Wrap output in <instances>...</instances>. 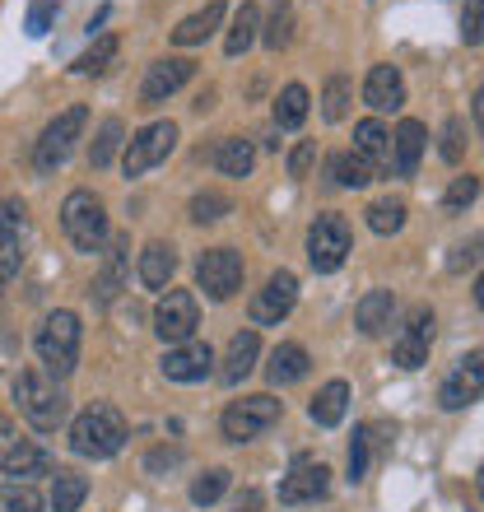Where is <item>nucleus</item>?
<instances>
[{
	"label": "nucleus",
	"mask_w": 484,
	"mask_h": 512,
	"mask_svg": "<svg viewBox=\"0 0 484 512\" xmlns=\"http://www.w3.org/2000/svg\"><path fill=\"white\" fill-rule=\"evenodd\" d=\"M121 447H126V415H121L117 405L98 401L75 415V424H70V452L75 457L108 461V457H117Z\"/></svg>",
	"instance_id": "f257e3e1"
},
{
	"label": "nucleus",
	"mask_w": 484,
	"mask_h": 512,
	"mask_svg": "<svg viewBox=\"0 0 484 512\" xmlns=\"http://www.w3.org/2000/svg\"><path fill=\"white\" fill-rule=\"evenodd\" d=\"M14 405H19V415H24L38 433L61 429L66 415H70L66 391L56 387V378L52 373H42V368H24V373L14 378Z\"/></svg>",
	"instance_id": "f03ea898"
},
{
	"label": "nucleus",
	"mask_w": 484,
	"mask_h": 512,
	"mask_svg": "<svg viewBox=\"0 0 484 512\" xmlns=\"http://www.w3.org/2000/svg\"><path fill=\"white\" fill-rule=\"evenodd\" d=\"M80 340H84V326L75 312H47L38 322V331H33V350H38L42 368L52 373L56 382L70 378L75 373V364H80Z\"/></svg>",
	"instance_id": "7ed1b4c3"
},
{
	"label": "nucleus",
	"mask_w": 484,
	"mask_h": 512,
	"mask_svg": "<svg viewBox=\"0 0 484 512\" xmlns=\"http://www.w3.org/2000/svg\"><path fill=\"white\" fill-rule=\"evenodd\" d=\"M61 229H66V238L75 243V252L94 256L108 243V210H103V201H98L89 187L70 191L66 205H61Z\"/></svg>",
	"instance_id": "20e7f679"
},
{
	"label": "nucleus",
	"mask_w": 484,
	"mask_h": 512,
	"mask_svg": "<svg viewBox=\"0 0 484 512\" xmlns=\"http://www.w3.org/2000/svg\"><path fill=\"white\" fill-rule=\"evenodd\" d=\"M84 126H89V108H84V103L56 112L52 122L42 126L38 145H33V168H38V177H52L56 168L70 159V149H75V140L84 135Z\"/></svg>",
	"instance_id": "39448f33"
},
{
	"label": "nucleus",
	"mask_w": 484,
	"mask_h": 512,
	"mask_svg": "<svg viewBox=\"0 0 484 512\" xmlns=\"http://www.w3.org/2000/svg\"><path fill=\"white\" fill-rule=\"evenodd\" d=\"M354 238H350V224L345 215H317L308 229V266L317 275H336L345 266V256H350Z\"/></svg>",
	"instance_id": "423d86ee"
},
{
	"label": "nucleus",
	"mask_w": 484,
	"mask_h": 512,
	"mask_svg": "<svg viewBox=\"0 0 484 512\" xmlns=\"http://www.w3.org/2000/svg\"><path fill=\"white\" fill-rule=\"evenodd\" d=\"M280 410L284 405L275 401V396H242V401H233L229 410H224V419H219V429H224V438L229 443H252V438H261L266 429H275L280 424Z\"/></svg>",
	"instance_id": "0eeeda50"
},
{
	"label": "nucleus",
	"mask_w": 484,
	"mask_h": 512,
	"mask_svg": "<svg viewBox=\"0 0 484 512\" xmlns=\"http://www.w3.org/2000/svg\"><path fill=\"white\" fill-rule=\"evenodd\" d=\"M433 326H438V317H433L429 303H419V308L405 312L401 331H396V340H391V364L405 368V373H415V368L429 364V345H433Z\"/></svg>",
	"instance_id": "6e6552de"
},
{
	"label": "nucleus",
	"mask_w": 484,
	"mask_h": 512,
	"mask_svg": "<svg viewBox=\"0 0 484 512\" xmlns=\"http://www.w3.org/2000/svg\"><path fill=\"white\" fill-rule=\"evenodd\" d=\"M173 149H177V126L173 122H149L145 131H135L131 140H126L121 173H126V177H145L149 168H159Z\"/></svg>",
	"instance_id": "1a4fd4ad"
},
{
	"label": "nucleus",
	"mask_w": 484,
	"mask_h": 512,
	"mask_svg": "<svg viewBox=\"0 0 484 512\" xmlns=\"http://www.w3.org/2000/svg\"><path fill=\"white\" fill-rule=\"evenodd\" d=\"M196 284L205 289V298L215 303H229L242 289V256L233 247H210V252L196 256Z\"/></svg>",
	"instance_id": "9d476101"
},
{
	"label": "nucleus",
	"mask_w": 484,
	"mask_h": 512,
	"mask_svg": "<svg viewBox=\"0 0 484 512\" xmlns=\"http://www.w3.org/2000/svg\"><path fill=\"white\" fill-rule=\"evenodd\" d=\"M196 326H201V308H196V294L187 289H168L154 308V331H159L163 345H182V340H196Z\"/></svg>",
	"instance_id": "9b49d317"
},
{
	"label": "nucleus",
	"mask_w": 484,
	"mask_h": 512,
	"mask_svg": "<svg viewBox=\"0 0 484 512\" xmlns=\"http://www.w3.org/2000/svg\"><path fill=\"white\" fill-rule=\"evenodd\" d=\"M298 303V280L294 270H275L261 289L252 294V303H247V317H252V326H280L289 312H294Z\"/></svg>",
	"instance_id": "f8f14e48"
},
{
	"label": "nucleus",
	"mask_w": 484,
	"mask_h": 512,
	"mask_svg": "<svg viewBox=\"0 0 484 512\" xmlns=\"http://www.w3.org/2000/svg\"><path fill=\"white\" fill-rule=\"evenodd\" d=\"M484 396V350H471L466 359H457V368L438 387V405L443 410H466L471 401Z\"/></svg>",
	"instance_id": "ddd939ff"
},
{
	"label": "nucleus",
	"mask_w": 484,
	"mask_h": 512,
	"mask_svg": "<svg viewBox=\"0 0 484 512\" xmlns=\"http://www.w3.org/2000/svg\"><path fill=\"white\" fill-rule=\"evenodd\" d=\"M159 368L168 382H205L215 373V350L205 340H182V345H168Z\"/></svg>",
	"instance_id": "4468645a"
},
{
	"label": "nucleus",
	"mask_w": 484,
	"mask_h": 512,
	"mask_svg": "<svg viewBox=\"0 0 484 512\" xmlns=\"http://www.w3.org/2000/svg\"><path fill=\"white\" fill-rule=\"evenodd\" d=\"M331 489V471L317 457H294L289 475L280 480V503H317Z\"/></svg>",
	"instance_id": "2eb2a0df"
},
{
	"label": "nucleus",
	"mask_w": 484,
	"mask_h": 512,
	"mask_svg": "<svg viewBox=\"0 0 484 512\" xmlns=\"http://www.w3.org/2000/svg\"><path fill=\"white\" fill-rule=\"evenodd\" d=\"M191 75H196V61H187V56L154 61L149 75H145V84H140V103H145V108H159V103H168V98L177 94V89H187Z\"/></svg>",
	"instance_id": "dca6fc26"
},
{
	"label": "nucleus",
	"mask_w": 484,
	"mask_h": 512,
	"mask_svg": "<svg viewBox=\"0 0 484 512\" xmlns=\"http://www.w3.org/2000/svg\"><path fill=\"white\" fill-rule=\"evenodd\" d=\"M126 266H131V233H112L103 243V266H98V280H94L98 308H108L112 298L126 289Z\"/></svg>",
	"instance_id": "f3484780"
},
{
	"label": "nucleus",
	"mask_w": 484,
	"mask_h": 512,
	"mask_svg": "<svg viewBox=\"0 0 484 512\" xmlns=\"http://www.w3.org/2000/svg\"><path fill=\"white\" fill-rule=\"evenodd\" d=\"M19 261H24V205L5 201L0 205V284L19 275Z\"/></svg>",
	"instance_id": "a211bd4d"
},
{
	"label": "nucleus",
	"mask_w": 484,
	"mask_h": 512,
	"mask_svg": "<svg viewBox=\"0 0 484 512\" xmlns=\"http://www.w3.org/2000/svg\"><path fill=\"white\" fill-rule=\"evenodd\" d=\"M363 103L373 112H401L405 108V75L396 66H373L368 80H363Z\"/></svg>",
	"instance_id": "6ab92c4d"
},
{
	"label": "nucleus",
	"mask_w": 484,
	"mask_h": 512,
	"mask_svg": "<svg viewBox=\"0 0 484 512\" xmlns=\"http://www.w3.org/2000/svg\"><path fill=\"white\" fill-rule=\"evenodd\" d=\"M424 145H429V131H424V122H415V117H405V122L391 131V168H396V177L419 173Z\"/></svg>",
	"instance_id": "aec40b11"
},
{
	"label": "nucleus",
	"mask_w": 484,
	"mask_h": 512,
	"mask_svg": "<svg viewBox=\"0 0 484 512\" xmlns=\"http://www.w3.org/2000/svg\"><path fill=\"white\" fill-rule=\"evenodd\" d=\"M0 471L10 480H33V475H52V452L42 443H28V438H14L5 452H0Z\"/></svg>",
	"instance_id": "412c9836"
},
{
	"label": "nucleus",
	"mask_w": 484,
	"mask_h": 512,
	"mask_svg": "<svg viewBox=\"0 0 484 512\" xmlns=\"http://www.w3.org/2000/svg\"><path fill=\"white\" fill-rule=\"evenodd\" d=\"M391 317H396V294H391V289H368V294L354 303V326H359V336H368V340L387 336Z\"/></svg>",
	"instance_id": "4be33fe9"
},
{
	"label": "nucleus",
	"mask_w": 484,
	"mask_h": 512,
	"mask_svg": "<svg viewBox=\"0 0 484 512\" xmlns=\"http://www.w3.org/2000/svg\"><path fill=\"white\" fill-rule=\"evenodd\" d=\"M308 368H312L308 350H303L298 340H284V345H275V350H270L266 378L275 382V387H294V382H303V378H308Z\"/></svg>",
	"instance_id": "5701e85b"
},
{
	"label": "nucleus",
	"mask_w": 484,
	"mask_h": 512,
	"mask_svg": "<svg viewBox=\"0 0 484 512\" xmlns=\"http://www.w3.org/2000/svg\"><path fill=\"white\" fill-rule=\"evenodd\" d=\"M354 154H359L373 173H387V163H391V135L387 126L377 122V117H368V122L354 126Z\"/></svg>",
	"instance_id": "b1692460"
},
{
	"label": "nucleus",
	"mask_w": 484,
	"mask_h": 512,
	"mask_svg": "<svg viewBox=\"0 0 484 512\" xmlns=\"http://www.w3.org/2000/svg\"><path fill=\"white\" fill-rule=\"evenodd\" d=\"M345 410H350V382L345 378H331L317 396H312L308 405V419L317 424V429H336L340 419H345Z\"/></svg>",
	"instance_id": "393cba45"
},
{
	"label": "nucleus",
	"mask_w": 484,
	"mask_h": 512,
	"mask_svg": "<svg viewBox=\"0 0 484 512\" xmlns=\"http://www.w3.org/2000/svg\"><path fill=\"white\" fill-rule=\"evenodd\" d=\"M256 359H261V336H256V331H238V336L229 340V350H224V368H219V378L229 382V387H238V382L256 368Z\"/></svg>",
	"instance_id": "a878e982"
},
{
	"label": "nucleus",
	"mask_w": 484,
	"mask_h": 512,
	"mask_svg": "<svg viewBox=\"0 0 484 512\" xmlns=\"http://www.w3.org/2000/svg\"><path fill=\"white\" fill-rule=\"evenodd\" d=\"M210 163H215L224 177H252L256 149H252V140H242V135H224V140L210 149Z\"/></svg>",
	"instance_id": "bb28decb"
},
{
	"label": "nucleus",
	"mask_w": 484,
	"mask_h": 512,
	"mask_svg": "<svg viewBox=\"0 0 484 512\" xmlns=\"http://www.w3.org/2000/svg\"><path fill=\"white\" fill-rule=\"evenodd\" d=\"M219 24H224V0H210L205 10L187 14V19L173 28V42H177V47H201L205 38H215Z\"/></svg>",
	"instance_id": "cd10ccee"
},
{
	"label": "nucleus",
	"mask_w": 484,
	"mask_h": 512,
	"mask_svg": "<svg viewBox=\"0 0 484 512\" xmlns=\"http://www.w3.org/2000/svg\"><path fill=\"white\" fill-rule=\"evenodd\" d=\"M173 270H177L173 243H145V252H140V284L145 289H168Z\"/></svg>",
	"instance_id": "c85d7f7f"
},
{
	"label": "nucleus",
	"mask_w": 484,
	"mask_h": 512,
	"mask_svg": "<svg viewBox=\"0 0 484 512\" xmlns=\"http://www.w3.org/2000/svg\"><path fill=\"white\" fill-rule=\"evenodd\" d=\"M326 173H331V182H336V187H350V191H363L377 177L373 168H368V163L354 154V149H345V154H331V159H326Z\"/></svg>",
	"instance_id": "c756f323"
},
{
	"label": "nucleus",
	"mask_w": 484,
	"mask_h": 512,
	"mask_svg": "<svg viewBox=\"0 0 484 512\" xmlns=\"http://www.w3.org/2000/svg\"><path fill=\"white\" fill-rule=\"evenodd\" d=\"M261 38V10H256L252 0H242L238 14H233V28H229V38H224V52L229 56H242L252 42Z\"/></svg>",
	"instance_id": "7c9ffc66"
},
{
	"label": "nucleus",
	"mask_w": 484,
	"mask_h": 512,
	"mask_svg": "<svg viewBox=\"0 0 484 512\" xmlns=\"http://www.w3.org/2000/svg\"><path fill=\"white\" fill-rule=\"evenodd\" d=\"M308 122V89L303 84H284L275 98V131H298Z\"/></svg>",
	"instance_id": "2f4dec72"
},
{
	"label": "nucleus",
	"mask_w": 484,
	"mask_h": 512,
	"mask_svg": "<svg viewBox=\"0 0 484 512\" xmlns=\"http://www.w3.org/2000/svg\"><path fill=\"white\" fill-rule=\"evenodd\" d=\"M89 499V480L80 471H56L52 475V512H80Z\"/></svg>",
	"instance_id": "473e14b6"
},
{
	"label": "nucleus",
	"mask_w": 484,
	"mask_h": 512,
	"mask_svg": "<svg viewBox=\"0 0 484 512\" xmlns=\"http://www.w3.org/2000/svg\"><path fill=\"white\" fill-rule=\"evenodd\" d=\"M117 52H121V38L117 33H103L89 52L75 56V75H108L112 61H117Z\"/></svg>",
	"instance_id": "72a5a7b5"
},
{
	"label": "nucleus",
	"mask_w": 484,
	"mask_h": 512,
	"mask_svg": "<svg viewBox=\"0 0 484 512\" xmlns=\"http://www.w3.org/2000/svg\"><path fill=\"white\" fill-rule=\"evenodd\" d=\"M368 229L382 233V238H391V233H401L405 229V201H396V196H382V201H373L368 210Z\"/></svg>",
	"instance_id": "f704fd0d"
},
{
	"label": "nucleus",
	"mask_w": 484,
	"mask_h": 512,
	"mask_svg": "<svg viewBox=\"0 0 484 512\" xmlns=\"http://www.w3.org/2000/svg\"><path fill=\"white\" fill-rule=\"evenodd\" d=\"M261 42H266L270 52H284V47L294 42V5H289V0H275L270 24L261 28Z\"/></svg>",
	"instance_id": "c9c22d12"
},
{
	"label": "nucleus",
	"mask_w": 484,
	"mask_h": 512,
	"mask_svg": "<svg viewBox=\"0 0 484 512\" xmlns=\"http://www.w3.org/2000/svg\"><path fill=\"white\" fill-rule=\"evenodd\" d=\"M121 140H126V126L117 122V117H108V122L98 126V135H94V145H89V168H108L112 159H117V149H121Z\"/></svg>",
	"instance_id": "e433bc0d"
},
{
	"label": "nucleus",
	"mask_w": 484,
	"mask_h": 512,
	"mask_svg": "<svg viewBox=\"0 0 484 512\" xmlns=\"http://www.w3.org/2000/svg\"><path fill=\"white\" fill-rule=\"evenodd\" d=\"M0 512H42V494L24 480H5L0 485Z\"/></svg>",
	"instance_id": "4c0bfd02"
},
{
	"label": "nucleus",
	"mask_w": 484,
	"mask_h": 512,
	"mask_svg": "<svg viewBox=\"0 0 484 512\" xmlns=\"http://www.w3.org/2000/svg\"><path fill=\"white\" fill-rule=\"evenodd\" d=\"M345 112H350V75H331L322 94V117L326 122H345Z\"/></svg>",
	"instance_id": "58836bf2"
},
{
	"label": "nucleus",
	"mask_w": 484,
	"mask_h": 512,
	"mask_svg": "<svg viewBox=\"0 0 484 512\" xmlns=\"http://www.w3.org/2000/svg\"><path fill=\"white\" fill-rule=\"evenodd\" d=\"M224 489H229V471L215 466V471H205L201 480L191 485V503H196V508H210V503L224 499Z\"/></svg>",
	"instance_id": "ea45409f"
},
{
	"label": "nucleus",
	"mask_w": 484,
	"mask_h": 512,
	"mask_svg": "<svg viewBox=\"0 0 484 512\" xmlns=\"http://www.w3.org/2000/svg\"><path fill=\"white\" fill-rule=\"evenodd\" d=\"M233 210L229 196H219V191H196L191 196V219L196 224H215V219H224Z\"/></svg>",
	"instance_id": "a19ab883"
},
{
	"label": "nucleus",
	"mask_w": 484,
	"mask_h": 512,
	"mask_svg": "<svg viewBox=\"0 0 484 512\" xmlns=\"http://www.w3.org/2000/svg\"><path fill=\"white\" fill-rule=\"evenodd\" d=\"M475 196H480V177L461 173V177H452V187H447L443 210H447V215H461L466 205H475Z\"/></svg>",
	"instance_id": "79ce46f5"
},
{
	"label": "nucleus",
	"mask_w": 484,
	"mask_h": 512,
	"mask_svg": "<svg viewBox=\"0 0 484 512\" xmlns=\"http://www.w3.org/2000/svg\"><path fill=\"white\" fill-rule=\"evenodd\" d=\"M461 42L466 47L484 42V0H466V10H461Z\"/></svg>",
	"instance_id": "37998d69"
},
{
	"label": "nucleus",
	"mask_w": 484,
	"mask_h": 512,
	"mask_svg": "<svg viewBox=\"0 0 484 512\" xmlns=\"http://www.w3.org/2000/svg\"><path fill=\"white\" fill-rule=\"evenodd\" d=\"M368 438H373V433L359 424V429H354V443H350V475H345L350 485H359L363 475H368Z\"/></svg>",
	"instance_id": "c03bdc74"
},
{
	"label": "nucleus",
	"mask_w": 484,
	"mask_h": 512,
	"mask_svg": "<svg viewBox=\"0 0 484 512\" xmlns=\"http://www.w3.org/2000/svg\"><path fill=\"white\" fill-rule=\"evenodd\" d=\"M461 154H466V126H461V117H447V126H443V159L461 163Z\"/></svg>",
	"instance_id": "a18cd8bd"
},
{
	"label": "nucleus",
	"mask_w": 484,
	"mask_h": 512,
	"mask_svg": "<svg viewBox=\"0 0 484 512\" xmlns=\"http://www.w3.org/2000/svg\"><path fill=\"white\" fill-rule=\"evenodd\" d=\"M480 256H484V233H475V238H466V243L452 247V256H447V270H466V266H475Z\"/></svg>",
	"instance_id": "49530a36"
},
{
	"label": "nucleus",
	"mask_w": 484,
	"mask_h": 512,
	"mask_svg": "<svg viewBox=\"0 0 484 512\" xmlns=\"http://www.w3.org/2000/svg\"><path fill=\"white\" fill-rule=\"evenodd\" d=\"M312 163H317V140H298L289 154V177H308Z\"/></svg>",
	"instance_id": "de8ad7c7"
},
{
	"label": "nucleus",
	"mask_w": 484,
	"mask_h": 512,
	"mask_svg": "<svg viewBox=\"0 0 484 512\" xmlns=\"http://www.w3.org/2000/svg\"><path fill=\"white\" fill-rule=\"evenodd\" d=\"M52 14H56V0L33 5V14H28V33H33V38H42V33H47V24H52Z\"/></svg>",
	"instance_id": "09e8293b"
},
{
	"label": "nucleus",
	"mask_w": 484,
	"mask_h": 512,
	"mask_svg": "<svg viewBox=\"0 0 484 512\" xmlns=\"http://www.w3.org/2000/svg\"><path fill=\"white\" fill-rule=\"evenodd\" d=\"M177 461H182V452H177V447H159V452H149V471H173Z\"/></svg>",
	"instance_id": "8fccbe9b"
},
{
	"label": "nucleus",
	"mask_w": 484,
	"mask_h": 512,
	"mask_svg": "<svg viewBox=\"0 0 484 512\" xmlns=\"http://www.w3.org/2000/svg\"><path fill=\"white\" fill-rule=\"evenodd\" d=\"M471 117H475V126L484 131V84L475 89V103H471Z\"/></svg>",
	"instance_id": "3c124183"
},
{
	"label": "nucleus",
	"mask_w": 484,
	"mask_h": 512,
	"mask_svg": "<svg viewBox=\"0 0 484 512\" xmlns=\"http://www.w3.org/2000/svg\"><path fill=\"white\" fill-rule=\"evenodd\" d=\"M256 503H261V499H256L252 489H247V494H242V499L233 503V512H256Z\"/></svg>",
	"instance_id": "603ef678"
},
{
	"label": "nucleus",
	"mask_w": 484,
	"mask_h": 512,
	"mask_svg": "<svg viewBox=\"0 0 484 512\" xmlns=\"http://www.w3.org/2000/svg\"><path fill=\"white\" fill-rule=\"evenodd\" d=\"M475 308L484 312V270H480V280H475Z\"/></svg>",
	"instance_id": "864d4df0"
},
{
	"label": "nucleus",
	"mask_w": 484,
	"mask_h": 512,
	"mask_svg": "<svg viewBox=\"0 0 484 512\" xmlns=\"http://www.w3.org/2000/svg\"><path fill=\"white\" fill-rule=\"evenodd\" d=\"M475 489H480V499H484V461H480V471H475Z\"/></svg>",
	"instance_id": "5fc2aeb1"
}]
</instances>
